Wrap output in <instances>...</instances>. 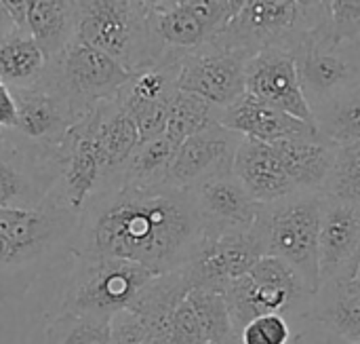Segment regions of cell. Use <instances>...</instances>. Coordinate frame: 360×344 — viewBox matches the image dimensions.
Here are the masks:
<instances>
[{"mask_svg": "<svg viewBox=\"0 0 360 344\" xmlns=\"http://www.w3.org/2000/svg\"><path fill=\"white\" fill-rule=\"evenodd\" d=\"M188 300L200 319L207 343L238 344V336L234 332L224 292L209 290V288H192L188 292Z\"/></svg>", "mask_w": 360, "mask_h": 344, "instance_id": "f1b7e54d", "label": "cell"}, {"mask_svg": "<svg viewBox=\"0 0 360 344\" xmlns=\"http://www.w3.org/2000/svg\"><path fill=\"white\" fill-rule=\"evenodd\" d=\"M240 142L243 135L226 129L221 123L190 135L179 144L175 152L167 184L190 190L211 176L232 171L234 154Z\"/></svg>", "mask_w": 360, "mask_h": 344, "instance_id": "2e32d148", "label": "cell"}, {"mask_svg": "<svg viewBox=\"0 0 360 344\" xmlns=\"http://www.w3.org/2000/svg\"><path fill=\"white\" fill-rule=\"evenodd\" d=\"M11 137H8V131H0V152L8 146Z\"/></svg>", "mask_w": 360, "mask_h": 344, "instance_id": "b9f144b4", "label": "cell"}, {"mask_svg": "<svg viewBox=\"0 0 360 344\" xmlns=\"http://www.w3.org/2000/svg\"><path fill=\"white\" fill-rule=\"evenodd\" d=\"M245 63V55L215 44L186 51L181 57L177 89L200 95L202 99L226 110L247 93Z\"/></svg>", "mask_w": 360, "mask_h": 344, "instance_id": "8fae6325", "label": "cell"}, {"mask_svg": "<svg viewBox=\"0 0 360 344\" xmlns=\"http://www.w3.org/2000/svg\"><path fill=\"white\" fill-rule=\"evenodd\" d=\"M297 2L304 8V13L308 15L312 25H316L329 17V2L331 0H297Z\"/></svg>", "mask_w": 360, "mask_h": 344, "instance_id": "74e56055", "label": "cell"}, {"mask_svg": "<svg viewBox=\"0 0 360 344\" xmlns=\"http://www.w3.org/2000/svg\"><path fill=\"white\" fill-rule=\"evenodd\" d=\"M74 266L57 313L112 319L156 277L150 269L105 256H72Z\"/></svg>", "mask_w": 360, "mask_h": 344, "instance_id": "5b68a950", "label": "cell"}, {"mask_svg": "<svg viewBox=\"0 0 360 344\" xmlns=\"http://www.w3.org/2000/svg\"><path fill=\"white\" fill-rule=\"evenodd\" d=\"M78 27V0H30L25 30L53 59L74 38Z\"/></svg>", "mask_w": 360, "mask_h": 344, "instance_id": "cb8c5ba5", "label": "cell"}, {"mask_svg": "<svg viewBox=\"0 0 360 344\" xmlns=\"http://www.w3.org/2000/svg\"><path fill=\"white\" fill-rule=\"evenodd\" d=\"M17 104L15 140L38 150H55L78 121L68 99L44 76L36 87L11 89Z\"/></svg>", "mask_w": 360, "mask_h": 344, "instance_id": "5bb4252c", "label": "cell"}, {"mask_svg": "<svg viewBox=\"0 0 360 344\" xmlns=\"http://www.w3.org/2000/svg\"><path fill=\"white\" fill-rule=\"evenodd\" d=\"M308 27L312 23L297 0H245L238 15L209 44L249 59L268 47L293 51Z\"/></svg>", "mask_w": 360, "mask_h": 344, "instance_id": "9c48e42d", "label": "cell"}, {"mask_svg": "<svg viewBox=\"0 0 360 344\" xmlns=\"http://www.w3.org/2000/svg\"><path fill=\"white\" fill-rule=\"evenodd\" d=\"M321 222L323 192H293L262 203L253 226L264 256L289 262L314 294L321 288Z\"/></svg>", "mask_w": 360, "mask_h": 344, "instance_id": "3957f363", "label": "cell"}, {"mask_svg": "<svg viewBox=\"0 0 360 344\" xmlns=\"http://www.w3.org/2000/svg\"><path fill=\"white\" fill-rule=\"evenodd\" d=\"M17 123V104L11 87L0 78V131H13Z\"/></svg>", "mask_w": 360, "mask_h": 344, "instance_id": "d590c367", "label": "cell"}, {"mask_svg": "<svg viewBox=\"0 0 360 344\" xmlns=\"http://www.w3.org/2000/svg\"><path fill=\"white\" fill-rule=\"evenodd\" d=\"M169 344H209L205 338L200 319L190 305L188 296L177 305L169 324Z\"/></svg>", "mask_w": 360, "mask_h": 344, "instance_id": "836d02e7", "label": "cell"}, {"mask_svg": "<svg viewBox=\"0 0 360 344\" xmlns=\"http://www.w3.org/2000/svg\"><path fill=\"white\" fill-rule=\"evenodd\" d=\"M135 2H139L141 6H146L148 11H160V8H167V6H171L173 2H177V0H135Z\"/></svg>", "mask_w": 360, "mask_h": 344, "instance_id": "60d3db41", "label": "cell"}, {"mask_svg": "<svg viewBox=\"0 0 360 344\" xmlns=\"http://www.w3.org/2000/svg\"><path fill=\"white\" fill-rule=\"evenodd\" d=\"M15 27H19V25L15 23L13 15L8 13V8H6L4 0H0V38H2V36H6L8 32H13Z\"/></svg>", "mask_w": 360, "mask_h": 344, "instance_id": "ab89813d", "label": "cell"}, {"mask_svg": "<svg viewBox=\"0 0 360 344\" xmlns=\"http://www.w3.org/2000/svg\"><path fill=\"white\" fill-rule=\"evenodd\" d=\"M297 192H323L335 163L338 146L314 137H293L272 144Z\"/></svg>", "mask_w": 360, "mask_h": 344, "instance_id": "44dd1931", "label": "cell"}, {"mask_svg": "<svg viewBox=\"0 0 360 344\" xmlns=\"http://www.w3.org/2000/svg\"><path fill=\"white\" fill-rule=\"evenodd\" d=\"M192 290L184 269L156 275L131 302L129 311L139 315L160 338L169 344V324L177 305Z\"/></svg>", "mask_w": 360, "mask_h": 344, "instance_id": "d4e9b609", "label": "cell"}, {"mask_svg": "<svg viewBox=\"0 0 360 344\" xmlns=\"http://www.w3.org/2000/svg\"><path fill=\"white\" fill-rule=\"evenodd\" d=\"M221 108L215 104L202 99L200 95H194L190 91L177 89L173 97L169 99L167 108V129L165 133L175 142L181 144L190 135L219 123L221 118Z\"/></svg>", "mask_w": 360, "mask_h": 344, "instance_id": "4316f807", "label": "cell"}, {"mask_svg": "<svg viewBox=\"0 0 360 344\" xmlns=\"http://www.w3.org/2000/svg\"><path fill=\"white\" fill-rule=\"evenodd\" d=\"M110 321L112 319L55 313L46 326L44 344H112Z\"/></svg>", "mask_w": 360, "mask_h": 344, "instance_id": "f546056e", "label": "cell"}, {"mask_svg": "<svg viewBox=\"0 0 360 344\" xmlns=\"http://www.w3.org/2000/svg\"><path fill=\"white\" fill-rule=\"evenodd\" d=\"M360 271V203L323 192L321 285L352 281Z\"/></svg>", "mask_w": 360, "mask_h": 344, "instance_id": "9a60e30c", "label": "cell"}, {"mask_svg": "<svg viewBox=\"0 0 360 344\" xmlns=\"http://www.w3.org/2000/svg\"><path fill=\"white\" fill-rule=\"evenodd\" d=\"M323 192L360 203V142L338 148L335 163Z\"/></svg>", "mask_w": 360, "mask_h": 344, "instance_id": "4dcf8cb0", "label": "cell"}, {"mask_svg": "<svg viewBox=\"0 0 360 344\" xmlns=\"http://www.w3.org/2000/svg\"><path fill=\"white\" fill-rule=\"evenodd\" d=\"M200 214L202 235L245 233L255 226L262 203H257L234 171L211 176L190 188Z\"/></svg>", "mask_w": 360, "mask_h": 344, "instance_id": "e0dca14e", "label": "cell"}, {"mask_svg": "<svg viewBox=\"0 0 360 344\" xmlns=\"http://www.w3.org/2000/svg\"><path fill=\"white\" fill-rule=\"evenodd\" d=\"M329 21L342 40L360 44V0H331Z\"/></svg>", "mask_w": 360, "mask_h": 344, "instance_id": "e575fe53", "label": "cell"}, {"mask_svg": "<svg viewBox=\"0 0 360 344\" xmlns=\"http://www.w3.org/2000/svg\"><path fill=\"white\" fill-rule=\"evenodd\" d=\"M27 2L30 0H4L8 13L13 15L15 23L25 30V15H27Z\"/></svg>", "mask_w": 360, "mask_h": 344, "instance_id": "f35d334b", "label": "cell"}, {"mask_svg": "<svg viewBox=\"0 0 360 344\" xmlns=\"http://www.w3.org/2000/svg\"><path fill=\"white\" fill-rule=\"evenodd\" d=\"M245 91L247 95L316 127L291 51L268 47L249 57L245 63Z\"/></svg>", "mask_w": 360, "mask_h": 344, "instance_id": "4fadbf2b", "label": "cell"}, {"mask_svg": "<svg viewBox=\"0 0 360 344\" xmlns=\"http://www.w3.org/2000/svg\"><path fill=\"white\" fill-rule=\"evenodd\" d=\"M112 344H167L139 315L129 309L116 313L110 321Z\"/></svg>", "mask_w": 360, "mask_h": 344, "instance_id": "d6a6232c", "label": "cell"}, {"mask_svg": "<svg viewBox=\"0 0 360 344\" xmlns=\"http://www.w3.org/2000/svg\"><path fill=\"white\" fill-rule=\"evenodd\" d=\"M46 78L68 99L76 118L120 93L131 72L108 53L74 38L49 63Z\"/></svg>", "mask_w": 360, "mask_h": 344, "instance_id": "ba28073f", "label": "cell"}, {"mask_svg": "<svg viewBox=\"0 0 360 344\" xmlns=\"http://www.w3.org/2000/svg\"><path fill=\"white\" fill-rule=\"evenodd\" d=\"M331 334L360 344V281H329L312 296L304 317Z\"/></svg>", "mask_w": 360, "mask_h": 344, "instance_id": "7402d4cb", "label": "cell"}, {"mask_svg": "<svg viewBox=\"0 0 360 344\" xmlns=\"http://www.w3.org/2000/svg\"><path fill=\"white\" fill-rule=\"evenodd\" d=\"M51 57L23 27L0 38V78L11 89H30L44 80Z\"/></svg>", "mask_w": 360, "mask_h": 344, "instance_id": "603a6c76", "label": "cell"}, {"mask_svg": "<svg viewBox=\"0 0 360 344\" xmlns=\"http://www.w3.org/2000/svg\"><path fill=\"white\" fill-rule=\"evenodd\" d=\"M236 336L255 317L278 313L304 319L314 292L283 258L262 256L255 266L224 290Z\"/></svg>", "mask_w": 360, "mask_h": 344, "instance_id": "8992f818", "label": "cell"}, {"mask_svg": "<svg viewBox=\"0 0 360 344\" xmlns=\"http://www.w3.org/2000/svg\"><path fill=\"white\" fill-rule=\"evenodd\" d=\"M202 239L192 190L171 184H118L95 195L72 239V256H105L154 275L186 266Z\"/></svg>", "mask_w": 360, "mask_h": 344, "instance_id": "6da1fadb", "label": "cell"}, {"mask_svg": "<svg viewBox=\"0 0 360 344\" xmlns=\"http://www.w3.org/2000/svg\"><path fill=\"white\" fill-rule=\"evenodd\" d=\"M84 116L91 123L95 142L101 150V156L105 161V167H108V173L112 180V188H114L120 184L122 171H124L129 159L141 144L137 125H135L133 116L122 108L118 97L99 102Z\"/></svg>", "mask_w": 360, "mask_h": 344, "instance_id": "d6986e66", "label": "cell"}, {"mask_svg": "<svg viewBox=\"0 0 360 344\" xmlns=\"http://www.w3.org/2000/svg\"><path fill=\"white\" fill-rule=\"evenodd\" d=\"M219 123L226 129L240 133L243 137L259 140L266 144L319 135V129L314 125L300 121L283 110H276L247 93L221 112Z\"/></svg>", "mask_w": 360, "mask_h": 344, "instance_id": "ac0fdd59", "label": "cell"}, {"mask_svg": "<svg viewBox=\"0 0 360 344\" xmlns=\"http://www.w3.org/2000/svg\"><path fill=\"white\" fill-rule=\"evenodd\" d=\"M8 137V146L0 152V207H38L59 176L57 148L25 146L11 131Z\"/></svg>", "mask_w": 360, "mask_h": 344, "instance_id": "7c38bea8", "label": "cell"}, {"mask_svg": "<svg viewBox=\"0 0 360 344\" xmlns=\"http://www.w3.org/2000/svg\"><path fill=\"white\" fill-rule=\"evenodd\" d=\"M319 135L333 146L360 142V85L314 110Z\"/></svg>", "mask_w": 360, "mask_h": 344, "instance_id": "484cf974", "label": "cell"}, {"mask_svg": "<svg viewBox=\"0 0 360 344\" xmlns=\"http://www.w3.org/2000/svg\"><path fill=\"white\" fill-rule=\"evenodd\" d=\"M323 328V326H321ZM293 344H356V343H348L335 334H331L329 330H312V332H304L300 336L293 338Z\"/></svg>", "mask_w": 360, "mask_h": 344, "instance_id": "8d00e7d4", "label": "cell"}, {"mask_svg": "<svg viewBox=\"0 0 360 344\" xmlns=\"http://www.w3.org/2000/svg\"><path fill=\"white\" fill-rule=\"evenodd\" d=\"M291 53L312 112L360 85V44L342 40L329 17L308 27Z\"/></svg>", "mask_w": 360, "mask_h": 344, "instance_id": "52a82bcc", "label": "cell"}, {"mask_svg": "<svg viewBox=\"0 0 360 344\" xmlns=\"http://www.w3.org/2000/svg\"><path fill=\"white\" fill-rule=\"evenodd\" d=\"M356 279H359V281H360V271H359V277H356Z\"/></svg>", "mask_w": 360, "mask_h": 344, "instance_id": "7bdbcfd3", "label": "cell"}, {"mask_svg": "<svg viewBox=\"0 0 360 344\" xmlns=\"http://www.w3.org/2000/svg\"><path fill=\"white\" fill-rule=\"evenodd\" d=\"M76 38L129 72L152 66L167 51L154 32L152 11L135 0H78Z\"/></svg>", "mask_w": 360, "mask_h": 344, "instance_id": "277c9868", "label": "cell"}, {"mask_svg": "<svg viewBox=\"0 0 360 344\" xmlns=\"http://www.w3.org/2000/svg\"><path fill=\"white\" fill-rule=\"evenodd\" d=\"M262 256L264 250L253 228L245 233L202 235L192 260L181 269L192 288L224 292L234 279L247 275Z\"/></svg>", "mask_w": 360, "mask_h": 344, "instance_id": "30bf717a", "label": "cell"}, {"mask_svg": "<svg viewBox=\"0 0 360 344\" xmlns=\"http://www.w3.org/2000/svg\"><path fill=\"white\" fill-rule=\"evenodd\" d=\"M78 214L46 197L38 207H0V300L21 298L65 254Z\"/></svg>", "mask_w": 360, "mask_h": 344, "instance_id": "7a4b0ae2", "label": "cell"}, {"mask_svg": "<svg viewBox=\"0 0 360 344\" xmlns=\"http://www.w3.org/2000/svg\"><path fill=\"white\" fill-rule=\"evenodd\" d=\"M291 340V324L278 313L255 317L238 334V344H289Z\"/></svg>", "mask_w": 360, "mask_h": 344, "instance_id": "1f68e13d", "label": "cell"}, {"mask_svg": "<svg viewBox=\"0 0 360 344\" xmlns=\"http://www.w3.org/2000/svg\"><path fill=\"white\" fill-rule=\"evenodd\" d=\"M177 148L179 144H175L167 133L150 142H141L133 152V156L129 159L120 184H139V186L167 184V176Z\"/></svg>", "mask_w": 360, "mask_h": 344, "instance_id": "83f0119b", "label": "cell"}, {"mask_svg": "<svg viewBox=\"0 0 360 344\" xmlns=\"http://www.w3.org/2000/svg\"><path fill=\"white\" fill-rule=\"evenodd\" d=\"M232 171L257 203H274L297 192L274 146L259 140L243 137L234 154Z\"/></svg>", "mask_w": 360, "mask_h": 344, "instance_id": "ffe728a7", "label": "cell"}]
</instances>
